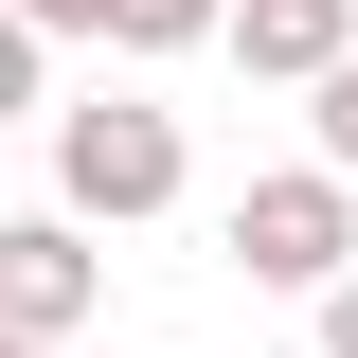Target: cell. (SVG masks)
Here are the masks:
<instances>
[{
	"mask_svg": "<svg viewBox=\"0 0 358 358\" xmlns=\"http://www.w3.org/2000/svg\"><path fill=\"white\" fill-rule=\"evenodd\" d=\"M233 0H108V54H197Z\"/></svg>",
	"mask_w": 358,
	"mask_h": 358,
	"instance_id": "cell-5",
	"label": "cell"
},
{
	"mask_svg": "<svg viewBox=\"0 0 358 358\" xmlns=\"http://www.w3.org/2000/svg\"><path fill=\"white\" fill-rule=\"evenodd\" d=\"M18 18H36V36H108V0H18Z\"/></svg>",
	"mask_w": 358,
	"mask_h": 358,
	"instance_id": "cell-8",
	"label": "cell"
},
{
	"mask_svg": "<svg viewBox=\"0 0 358 358\" xmlns=\"http://www.w3.org/2000/svg\"><path fill=\"white\" fill-rule=\"evenodd\" d=\"M322 358H358V268H341V287H322Z\"/></svg>",
	"mask_w": 358,
	"mask_h": 358,
	"instance_id": "cell-9",
	"label": "cell"
},
{
	"mask_svg": "<svg viewBox=\"0 0 358 358\" xmlns=\"http://www.w3.org/2000/svg\"><path fill=\"white\" fill-rule=\"evenodd\" d=\"M90 305H108V251H90L72 215H0V322H18V341H72Z\"/></svg>",
	"mask_w": 358,
	"mask_h": 358,
	"instance_id": "cell-3",
	"label": "cell"
},
{
	"mask_svg": "<svg viewBox=\"0 0 358 358\" xmlns=\"http://www.w3.org/2000/svg\"><path fill=\"white\" fill-rule=\"evenodd\" d=\"M179 108H143V90H90V108H54V215L72 233H126V215H179Z\"/></svg>",
	"mask_w": 358,
	"mask_h": 358,
	"instance_id": "cell-1",
	"label": "cell"
},
{
	"mask_svg": "<svg viewBox=\"0 0 358 358\" xmlns=\"http://www.w3.org/2000/svg\"><path fill=\"white\" fill-rule=\"evenodd\" d=\"M215 251L251 268V287H305V305H322V287L358 268V179H322V162H287V179H251V197L215 215Z\"/></svg>",
	"mask_w": 358,
	"mask_h": 358,
	"instance_id": "cell-2",
	"label": "cell"
},
{
	"mask_svg": "<svg viewBox=\"0 0 358 358\" xmlns=\"http://www.w3.org/2000/svg\"><path fill=\"white\" fill-rule=\"evenodd\" d=\"M305 126H322V179H358V54H341V72L305 90Z\"/></svg>",
	"mask_w": 358,
	"mask_h": 358,
	"instance_id": "cell-7",
	"label": "cell"
},
{
	"mask_svg": "<svg viewBox=\"0 0 358 358\" xmlns=\"http://www.w3.org/2000/svg\"><path fill=\"white\" fill-rule=\"evenodd\" d=\"M36 90H54V36H36V18H18V0H0V126H18Z\"/></svg>",
	"mask_w": 358,
	"mask_h": 358,
	"instance_id": "cell-6",
	"label": "cell"
},
{
	"mask_svg": "<svg viewBox=\"0 0 358 358\" xmlns=\"http://www.w3.org/2000/svg\"><path fill=\"white\" fill-rule=\"evenodd\" d=\"M0 358H54V341H18V322H0Z\"/></svg>",
	"mask_w": 358,
	"mask_h": 358,
	"instance_id": "cell-10",
	"label": "cell"
},
{
	"mask_svg": "<svg viewBox=\"0 0 358 358\" xmlns=\"http://www.w3.org/2000/svg\"><path fill=\"white\" fill-rule=\"evenodd\" d=\"M215 54H251L268 90H322V72L358 54V0H233V18H215Z\"/></svg>",
	"mask_w": 358,
	"mask_h": 358,
	"instance_id": "cell-4",
	"label": "cell"
}]
</instances>
